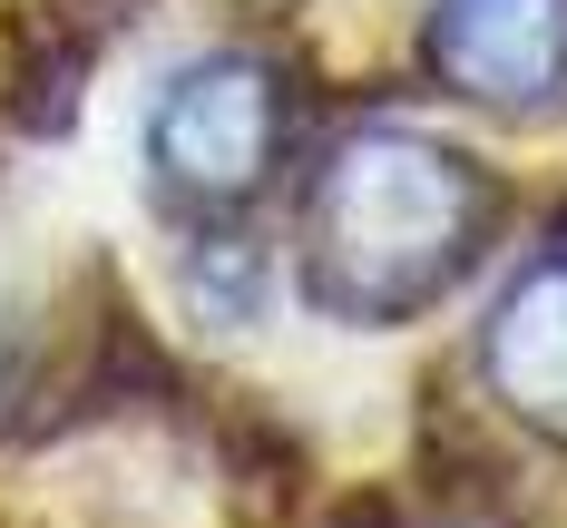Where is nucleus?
Instances as JSON below:
<instances>
[{
  "label": "nucleus",
  "instance_id": "nucleus-3",
  "mask_svg": "<svg viewBox=\"0 0 567 528\" xmlns=\"http://www.w3.org/2000/svg\"><path fill=\"white\" fill-rule=\"evenodd\" d=\"M431 69L460 99L538 108L567 89V0H431Z\"/></svg>",
  "mask_w": 567,
  "mask_h": 528
},
{
  "label": "nucleus",
  "instance_id": "nucleus-2",
  "mask_svg": "<svg viewBox=\"0 0 567 528\" xmlns=\"http://www.w3.org/2000/svg\"><path fill=\"white\" fill-rule=\"evenodd\" d=\"M275 69H255V59H196V69H176L157 117H147V157L167 176L176 196H206V206H235V196H255L265 167H275Z\"/></svg>",
  "mask_w": 567,
  "mask_h": 528
},
{
  "label": "nucleus",
  "instance_id": "nucleus-4",
  "mask_svg": "<svg viewBox=\"0 0 567 528\" xmlns=\"http://www.w3.org/2000/svg\"><path fill=\"white\" fill-rule=\"evenodd\" d=\"M489 382L518 421L567 431V255H538L489 313Z\"/></svg>",
  "mask_w": 567,
  "mask_h": 528
},
{
  "label": "nucleus",
  "instance_id": "nucleus-1",
  "mask_svg": "<svg viewBox=\"0 0 567 528\" xmlns=\"http://www.w3.org/2000/svg\"><path fill=\"white\" fill-rule=\"evenodd\" d=\"M489 226V176L421 127L342 137L313 186V284L342 313H421Z\"/></svg>",
  "mask_w": 567,
  "mask_h": 528
}]
</instances>
